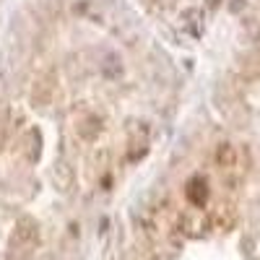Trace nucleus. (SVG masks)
<instances>
[{
  "instance_id": "nucleus-1",
  "label": "nucleus",
  "mask_w": 260,
  "mask_h": 260,
  "mask_svg": "<svg viewBox=\"0 0 260 260\" xmlns=\"http://www.w3.org/2000/svg\"><path fill=\"white\" fill-rule=\"evenodd\" d=\"M185 192H187V201L195 206V208H203L206 203H208V195H211V187H208V182H206V177H192L190 182H187V187H185Z\"/></svg>"
}]
</instances>
